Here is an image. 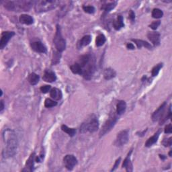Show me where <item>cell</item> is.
<instances>
[{
	"instance_id": "obj_1",
	"label": "cell",
	"mask_w": 172,
	"mask_h": 172,
	"mask_svg": "<svg viewBox=\"0 0 172 172\" xmlns=\"http://www.w3.org/2000/svg\"><path fill=\"white\" fill-rule=\"evenodd\" d=\"M3 139L6 145L4 150L5 155L12 157L17 152L18 142L16 133L10 129H6L3 133Z\"/></svg>"
},
{
	"instance_id": "obj_2",
	"label": "cell",
	"mask_w": 172,
	"mask_h": 172,
	"mask_svg": "<svg viewBox=\"0 0 172 172\" xmlns=\"http://www.w3.org/2000/svg\"><path fill=\"white\" fill-rule=\"evenodd\" d=\"M34 2L27 0H18V1L5 2L4 8L10 11L26 12L31 8Z\"/></svg>"
},
{
	"instance_id": "obj_3",
	"label": "cell",
	"mask_w": 172,
	"mask_h": 172,
	"mask_svg": "<svg viewBox=\"0 0 172 172\" xmlns=\"http://www.w3.org/2000/svg\"><path fill=\"white\" fill-rule=\"evenodd\" d=\"M59 2L55 0H39L35 2V8L36 12H45L55 8Z\"/></svg>"
},
{
	"instance_id": "obj_4",
	"label": "cell",
	"mask_w": 172,
	"mask_h": 172,
	"mask_svg": "<svg viewBox=\"0 0 172 172\" xmlns=\"http://www.w3.org/2000/svg\"><path fill=\"white\" fill-rule=\"evenodd\" d=\"M98 128H99V122L98 119L94 116L86 121V123H84L81 125L80 131L83 133L86 132L93 133L97 131Z\"/></svg>"
},
{
	"instance_id": "obj_5",
	"label": "cell",
	"mask_w": 172,
	"mask_h": 172,
	"mask_svg": "<svg viewBox=\"0 0 172 172\" xmlns=\"http://www.w3.org/2000/svg\"><path fill=\"white\" fill-rule=\"evenodd\" d=\"M53 42L57 51L61 53V52H63L65 49L66 41L63 38L62 34H61V30L59 25H57V31L56 33H55Z\"/></svg>"
},
{
	"instance_id": "obj_6",
	"label": "cell",
	"mask_w": 172,
	"mask_h": 172,
	"mask_svg": "<svg viewBox=\"0 0 172 172\" xmlns=\"http://www.w3.org/2000/svg\"><path fill=\"white\" fill-rule=\"evenodd\" d=\"M118 118L114 113H111L109 116L108 119L105 122V123L103 125V127L101 129L100 133V137H103L104 135H105L106 133H108L110 131L112 130V128L114 127L115 124L117 122Z\"/></svg>"
},
{
	"instance_id": "obj_7",
	"label": "cell",
	"mask_w": 172,
	"mask_h": 172,
	"mask_svg": "<svg viewBox=\"0 0 172 172\" xmlns=\"http://www.w3.org/2000/svg\"><path fill=\"white\" fill-rule=\"evenodd\" d=\"M95 69V59L94 58L91 57L90 61L85 64V66L82 69V75L84 77V78L86 79H90L92 75H94Z\"/></svg>"
},
{
	"instance_id": "obj_8",
	"label": "cell",
	"mask_w": 172,
	"mask_h": 172,
	"mask_svg": "<svg viewBox=\"0 0 172 172\" xmlns=\"http://www.w3.org/2000/svg\"><path fill=\"white\" fill-rule=\"evenodd\" d=\"M128 141V133L127 131H121L117 134L115 141V145L117 147H121L127 144Z\"/></svg>"
},
{
	"instance_id": "obj_9",
	"label": "cell",
	"mask_w": 172,
	"mask_h": 172,
	"mask_svg": "<svg viewBox=\"0 0 172 172\" xmlns=\"http://www.w3.org/2000/svg\"><path fill=\"white\" fill-rule=\"evenodd\" d=\"M64 165L69 170H72L73 167L78 164V160L73 155H67L63 159Z\"/></svg>"
},
{
	"instance_id": "obj_10",
	"label": "cell",
	"mask_w": 172,
	"mask_h": 172,
	"mask_svg": "<svg viewBox=\"0 0 172 172\" xmlns=\"http://www.w3.org/2000/svg\"><path fill=\"white\" fill-rule=\"evenodd\" d=\"M15 35L14 32H4L2 35L1 41H0V48L3 49L7 45L9 41Z\"/></svg>"
},
{
	"instance_id": "obj_11",
	"label": "cell",
	"mask_w": 172,
	"mask_h": 172,
	"mask_svg": "<svg viewBox=\"0 0 172 172\" xmlns=\"http://www.w3.org/2000/svg\"><path fill=\"white\" fill-rule=\"evenodd\" d=\"M31 47L32 50L36 51V53H45L47 52V48H46L44 44L41 41H35L32 42Z\"/></svg>"
},
{
	"instance_id": "obj_12",
	"label": "cell",
	"mask_w": 172,
	"mask_h": 172,
	"mask_svg": "<svg viewBox=\"0 0 172 172\" xmlns=\"http://www.w3.org/2000/svg\"><path fill=\"white\" fill-rule=\"evenodd\" d=\"M165 107H166V102H164L157 110H156L155 112H154V113L153 114L152 120L153 122L157 121L158 120H159L162 117V116L164 115V112L165 109Z\"/></svg>"
},
{
	"instance_id": "obj_13",
	"label": "cell",
	"mask_w": 172,
	"mask_h": 172,
	"mask_svg": "<svg viewBox=\"0 0 172 172\" xmlns=\"http://www.w3.org/2000/svg\"><path fill=\"white\" fill-rule=\"evenodd\" d=\"M147 37L154 46H158L160 44V35H159V32H149L148 35H147Z\"/></svg>"
},
{
	"instance_id": "obj_14",
	"label": "cell",
	"mask_w": 172,
	"mask_h": 172,
	"mask_svg": "<svg viewBox=\"0 0 172 172\" xmlns=\"http://www.w3.org/2000/svg\"><path fill=\"white\" fill-rule=\"evenodd\" d=\"M43 80L47 81V82H53L56 81L57 76L55 75L54 72L52 71L51 70H46L43 75Z\"/></svg>"
},
{
	"instance_id": "obj_15",
	"label": "cell",
	"mask_w": 172,
	"mask_h": 172,
	"mask_svg": "<svg viewBox=\"0 0 172 172\" xmlns=\"http://www.w3.org/2000/svg\"><path fill=\"white\" fill-rule=\"evenodd\" d=\"M19 20L21 23L26 24V25H30L34 22V19L32 17L28 14H22L20 16Z\"/></svg>"
},
{
	"instance_id": "obj_16",
	"label": "cell",
	"mask_w": 172,
	"mask_h": 172,
	"mask_svg": "<svg viewBox=\"0 0 172 172\" xmlns=\"http://www.w3.org/2000/svg\"><path fill=\"white\" fill-rule=\"evenodd\" d=\"M50 96L53 99L55 100H60L63 97V94L60 90L55 88L51 90Z\"/></svg>"
},
{
	"instance_id": "obj_17",
	"label": "cell",
	"mask_w": 172,
	"mask_h": 172,
	"mask_svg": "<svg viewBox=\"0 0 172 172\" xmlns=\"http://www.w3.org/2000/svg\"><path fill=\"white\" fill-rule=\"evenodd\" d=\"M132 153V150H131L130 153H128V155H127V157L124 159V161L123 162V164H122V167H125L127 171L130 172L133 171V164L130 160V156Z\"/></svg>"
},
{
	"instance_id": "obj_18",
	"label": "cell",
	"mask_w": 172,
	"mask_h": 172,
	"mask_svg": "<svg viewBox=\"0 0 172 172\" xmlns=\"http://www.w3.org/2000/svg\"><path fill=\"white\" fill-rule=\"evenodd\" d=\"M116 71L112 68H108L104 70V77L106 80H110L116 77Z\"/></svg>"
},
{
	"instance_id": "obj_19",
	"label": "cell",
	"mask_w": 172,
	"mask_h": 172,
	"mask_svg": "<svg viewBox=\"0 0 172 172\" xmlns=\"http://www.w3.org/2000/svg\"><path fill=\"white\" fill-rule=\"evenodd\" d=\"M126 108H127V104H126L124 101H119L118 103L117 104V106H116V113H117L118 115H121L123 113H124Z\"/></svg>"
},
{
	"instance_id": "obj_20",
	"label": "cell",
	"mask_w": 172,
	"mask_h": 172,
	"mask_svg": "<svg viewBox=\"0 0 172 172\" xmlns=\"http://www.w3.org/2000/svg\"><path fill=\"white\" fill-rule=\"evenodd\" d=\"M132 41H133L135 44L137 45V47L139 48H141V47H145L148 49H151L152 47L149 43H148L146 41H142V40H137V39H132Z\"/></svg>"
},
{
	"instance_id": "obj_21",
	"label": "cell",
	"mask_w": 172,
	"mask_h": 172,
	"mask_svg": "<svg viewBox=\"0 0 172 172\" xmlns=\"http://www.w3.org/2000/svg\"><path fill=\"white\" fill-rule=\"evenodd\" d=\"M160 131H159L158 132L153 135V137H150L149 139L147 141V142L145 143V146L147 147H149L150 146H152L153 144H155V143H157V141L158 140V138L159 137V134H160Z\"/></svg>"
},
{
	"instance_id": "obj_22",
	"label": "cell",
	"mask_w": 172,
	"mask_h": 172,
	"mask_svg": "<svg viewBox=\"0 0 172 172\" xmlns=\"http://www.w3.org/2000/svg\"><path fill=\"white\" fill-rule=\"evenodd\" d=\"M35 157L36 155L35 153H33L30 156L29 159H28L26 164V168H27V170L29 171H33V167H34V162L35 161Z\"/></svg>"
},
{
	"instance_id": "obj_23",
	"label": "cell",
	"mask_w": 172,
	"mask_h": 172,
	"mask_svg": "<svg viewBox=\"0 0 172 172\" xmlns=\"http://www.w3.org/2000/svg\"><path fill=\"white\" fill-rule=\"evenodd\" d=\"M113 26L114 28V29L116 30H118L122 28V27H124V24L123 22V18H122V16H118L117 19L113 22Z\"/></svg>"
},
{
	"instance_id": "obj_24",
	"label": "cell",
	"mask_w": 172,
	"mask_h": 172,
	"mask_svg": "<svg viewBox=\"0 0 172 172\" xmlns=\"http://www.w3.org/2000/svg\"><path fill=\"white\" fill-rule=\"evenodd\" d=\"M91 36L90 35H86L84 36L79 42V48H81L83 47H85V46L88 45L91 42Z\"/></svg>"
},
{
	"instance_id": "obj_25",
	"label": "cell",
	"mask_w": 172,
	"mask_h": 172,
	"mask_svg": "<svg viewBox=\"0 0 172 172\" xmlns=\"http://www.w3.org/2000/svg\"><path fill=\"white\" fill-rule=\"evenodd\" d=\"M39 76L37 74H36L35 73H32L29 75L28 81L31 85H35L38 84V82L39 81Z\"/></svg>"
},
{
	"instance_id": "obj_26",
	"label": "cell",
	"mask_w": 172,
	"mask_h": 172,
	"mask_svg": "<svg viewBox=\"0 0 172 172\" xmlns=\"http://www.w3.org/2000/svg\"><path fill=\"white\" fill-rule=\"evenodd\" d=\"M70 69L71 70V71L73 73H75V74L82 75V68L78 63L70 66Z\"/></svg>"
},
{
	"instance_id": "obj_27",
	"label": "cell",
	"mask_w": 172,
	"mask_h": 172,
	"mask_svg": "<svg viewBox=\"0 0 172 172\" xmlns=\"http://www.w3.org/2000/svg\"><path fill=\"white\" fill-rule=\"evenodd\" d=\"M61 129H62V131H64V133L68 134L70 137H73L76 133V130L75 128H69L66 125H62V127H61Z\"/></svg>"
},
{
	"instance_id": "obj_28",
	"label": "cell",
	"mask_w": 172,
	"mask_h": 172,
	"mask_svg": "<svg viewBox=\"0 0 172 172\" xmlns=\"http://www.w3.org/2000/svg\"><path fill=\"white\" fill-rule=\"evenodd\" d=\"M61 57V55L60 52H54L53 55V59H52V64H53V65H55V64L59 63L60 62Z\"/></svg>"
},
{
	"instance_id": "obj_29",
	"label": "cell",
	"mask_w": 172,
	"mask_h": 172,
	"mask_svg": "<svg viewBox=\"0 0 172 172\" xmlns=\"http://www.w3.org/2000/svg\"><path fill=\"white\" fill-rule=\"evenodd\" d=\"M106 39L105 36L104 35H99L96 38V45L97 47H101V46L104 45V43L106 42Z\"/></svg>"
},
{
	"instance_id": "obj_30",
	"label": "cell",
	"mask_w": 172,
	"mask_h": 172,
	"mask_svg": "<svg viewBox=\"0 0 172 172\" xmlns=\"http://www.w3.org/2000/svg\"><path fill=\"white\" fill-rule=\"evenodd\" d=\"M164 16V12L160 9L155 8L152 12V16L154 18H161Z\"/></svg>"
},
{
	"instance_id": "obj_31",
	"label": "cell",
	"mask_w": 172,
	"mask_h": 172,
	"mask_svg": "<svg viewBox=\"0 0 172 172\" xmlns=\"http://www.w3.org/2000/svg\"><path fill=\"white\" fill-rule=\"evenodd\" d=\"M57 103L55 101L50 99V98H47L45 100V106L46 108H52L55 106H57Z\"/></svg>"
},
{
	"instance_id": "obj_32",
	"label": "cell",
	"mask_w": 172,
	"mask_h": 172,
	"mask_svg": "<svg viewBox=\"0 0 172 172\" xmlns=\"http://www.w3.org/2000/svg\"><path fill=\"white\" fill-rule=\"evenodd\" d=\"M116 4H117V3H116V2H114L112 3H110V4H108L104 6L103 8H104V10H105L106 13L110 12L112 10V9L116 7Z\"/></svg>"
},
{
	"instance_id": "obj_33",
	"label": "cell",
	"mask_w": 172,
	"mask_h": 172,
	"mask_svg": "<svg viewBox=\"0 0 172 172\" xmlns=\"http://www.w3.org/2000/svg\"><path fill=\"white\" fill-rule=\"evenodd\" d=\"M162 67H163V64L159 63V64H157L156 66L153 67V69H152V75L153 77L157 75L159 72V71H160V69L162 68Z\"/></svg>"
},
{
	"instance_id": "obj_34",
	"label": "cell",
	"mask_w": 172,
	"mask_h": 172,
	"mask_svg": "<svg viewBox=\"0 0 172 172\" xmlns=\"http://www.w3.org/2000/svg\"><path fill=\"white\" fill-rule=\"evenodd\" d=\"M83 10L88 14H94L95 11H96L94 6H84V7H83Z\"/></svg>"
},
{
	"instance_id": "obj_35",
	"label": "cell",
	"mask_w": 172,
	"mask_h": 172,
	"mask_svg": "<svg viewBox=\"0 0 172 172\" xmlns=\"http://www.w3.org/2000/svg\"><path fill=\"white\" fill-rule=\"evenodd\" d=\"M51 85H46L42 86V87L41 88V91L42 92L43 94H47L51 90Z\"/></svg>"
},
{
	"instance_id": "obj_36",
	"label": "cell",
	"mask_w": 172,
	"mask_h": 172,
	"mask_svg": "<svg viewBox=\"0 0 172 172\" xmlns=\"http://www.w3.org/2000/svg\"><path fill=\"white\" fill-rule=\"evenodd\" d=\"M160 24H161L160 21H155V22H152L151 24H150L149 26L151 29L156 30L159 26Z\"/></svg>"
},
{
	"instance_id": "obj_37",
	"label": "cell",
	"mask_w": 172,
	"mask_h": 172,
	"mask_svg": "<svg viewBox=\"0 0 172 172\" xmlns=\"http://www.w3.org/2000/svg\"><path fill=\"white\" fill-rule=\"evenodd\" d=\"M162 144L164 145L165 147H170L171 145L172 144V138L170 137L169 138L167 139H164L163 141Z\"/></svg>"
},
{
	"instance_id": "obj_38",
	"label": "cell",
	"mask_w": 172,
	"mask_h": 172,
	"mask_svg": "<svg viewBox=\"0 0 172 172\" xmlns=\"http://www.w3.org/2000/svg\"><path fill=\"white\" fill-rule=\"evenodd\" d=\"M171 132H172V126L171 124H169L165 128V133L170 134L171 133Z\"/></svg>"
},
{
	"instance_id": "obj_39",
	"label": "cell",
	"mask_w": 172,
	"mask_h": 172,
	"mask_svg": "<svg viewBox=\"0 0 172 172\" xmlns=\"http://www.w3.org/2000/svg\"><path fill=\"white\" fill-rule=\"evenodd\" d=\"M121 158L120 157L119 159H118L116 161V162H115V164H114V165L113 166V168L112 169V171H114L116 168H117L118 167V165H119V164H120V162H121Z\"/></svg>"
},
{
	"instance_id": "obj_40",
	"label": "cell",
	"mask_w": 172,
	"mask_h": 172,
	"mask_svg": "<svg viewBox=\"0 0 172 172\" xmlns=\"http://www.w3.org/2000/svg\"><path fill=\"white\" fill-rule=\"evenodd\" d=\"M129 18H130L132 22H134L135 19V14L133 11H131L130 14H129Z\"/></svg>"
},
{
	"instance_id": "obj_41",
	"label": "cell",
	"mask_w": 172,
	"mask_h": 172,
	"mask_svg": "<svg viewBox=\"0 0 172 172\" xmlns=\"http://www.w3.org/2000/svg\"><path fill=\"white\" fill-rule=\"evenodd\" d=\"M127 47L128 49H131V50H133L134 49V46L132 44V43H128L127 45Z\"/></svg>"
},
{
	"instance_id": "obj_42",
	"label": "cell",
	"mask_w": 172,
	"mask_h": 172,
	"mask_svg": "<svg viewBox=\"0 0 172 172\" xmlns=\"http://www.w3.org/2000/svg\"><path fill=\"white\" fill-rule=\"evenodd\" d=\"M4 108V104L3 100H1V107H0V112H2Z\"/></svg>"
},
{
	"instance_id": "obj_43",
	"label": "cell",
	"mask_w": 172,
	"mask_h": 172,
	"mask_svg": "<svg viewBox=\"0 0 172 172\" xmlns=\"http://www.w3.org/2000/svg\"><path fill=\"white\" fill-rule=\"evenodd\" d=\"M159 157H160V158L161 159H163V160H164V159L166 158V157H165V155H159Z\"/></svg>"
},
{
	"instance_id": "obj_44",
	"label": "cell",
	"mask_w": 172,
	"mask_h": 172,
	"mask_svg": "<svg viewBox=\"0 0 172 172\" xmlns=\"http://www.w3.org/2000/svg\"><path fill=\"white\" fill-rule=\"evenodd\" d=\"M171 152H172V150H170V152L169 153V155H170V157H171Z\"/></svg>"
}]
</instances>
